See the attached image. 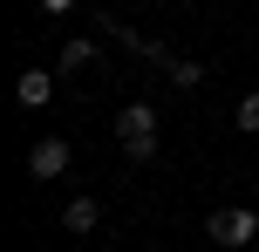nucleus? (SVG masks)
I'll use <instances>...</instances> for the list:
<instances>
[{"instance_id":"nucleus-1","label":"nucleus","mask_w":259,"mask_h":252,"mask_svg":"<svg viewBox=\"0 0 259 252\" xmlns=\"http://www.w3.org/2000/svg\"><path fill=\"white\" fill-rule=\"evenodd\" d=\"M116 136H123V150H130V157H150V150H157V116H150V109H143V103H130L123 109V116H116Z\"/></svg>"},{"instance_id":"nucleus-2","label":"nucleus","mask_w":259,"mask_h":252,"mask_svg":"<svg viewBox=\"0 0 259 252\" xmlns=\"http://www.w3.org/2000/svg\"><path fill=\"white\" fill-rule=\"evenodd\" d=\"M205 232H211L225 252H239V245H252V239H259V218L232 205V212H211V225H205Z\"/></svg>"},{"instance_id":"nucleus-3","label":"nucleus","mask_w":259,"mask_h":252,"mask_svg":"<svg viewBox=\"0 0 259 252\" xmlns=\"http://www.w3.org/2000/svg\"><path fill=\"white\" fill-rule=\"evenodd\" d=\"M27 171H34V177H62L68 171V143H62V136H41V143L27 150Z\"/></svg>"},{"instance_id":"nucleus-4","label":"nucleus","mask_w":259,"mask_h":252,"mask_svg":"<svg viewBox=\"0 0 259 252\" xmlns=\"http://www.w3.org/2000/svg\"><path fill=\"white\" fill-rule=\"evenodd\" d=\"M14 95H21L27 109H41V103H48V95H55V75H41V68H27V75L14 82Z\"/></svg>"},{"instance_id":"nucleus-5","label":"nucleus","mask_w":259,"mask_h":252,"mask_svg":"<svg viewBox=\"0 0 259 252\" xmlns=\"http://www.w3.org/2000/svg\"><path fill=\"white\" fill-rule=\"evenodd\" d=\"M96 218H103V205H96V198H68L62 225H68V232H96Z\"/></svg>"},{"instance_id":"nucleus-6","label":"nucleus","mask_w":259,"mask_h":252,"mask_svg":"<svg viewBox=\"0 0 259 252\" xmlns=\"http://www.w3.org/2000/svg\"><path fill=\"white\" fill-rule=\"evenodd\" d=\"M170 82H178V89H198V82H205V68H198V62H170Z\"/></svg>"},{"instance_id":"nucleus-7","label":"nucleus","mask_w":259,"mask_h":252,"mask_svg":"<svg viewBox=\"0 0 259 252\" xmlns=\"http://www.w3.org/2000/svg\"><path fill=\"white\" fill-rule=\"evenodd\" d=\"M239 130H252V136H259V89H252V95H239Z\"/></svg>"},{"instance_id":"nucleus-8","label":"nucleus","mask_w":259,"mask_h":252,"mask_svg":"<svg viewBox=\"0 0 259 252\" xmlns=\"http://www.w3.org/2000/svg\"><path fill=\"white\" fill-rule=\"evenodd\" d=\"M41 7H48V14H68V7H75V0H41Z\"/></svg>"},{"instance_id":"nucleus-9","label":"nucleus","mask_w":259,"mask_h":252,"mask_svg":"<svg viewBox=\"0 0 259 252\" xmlns=\"http://www.w3.org/2000/svg\"><path fill=\"white\" fill-rule=\"evenodd\" d=\"M252 218H259V205H252Z\"/></svg>"}]
</instances>
